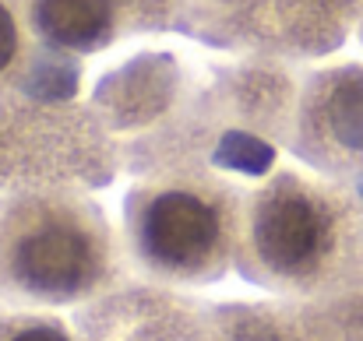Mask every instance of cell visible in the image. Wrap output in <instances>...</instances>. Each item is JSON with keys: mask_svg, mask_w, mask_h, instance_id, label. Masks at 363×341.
Instances as JSON below:
<instances>
[{"mask_svg": "<svg viewBox=\"0 0 363 341\" xmlns=\"http://www.w3.org/2000/svg\"><path fill=\"white\" fill-rule=\"evenodd\" d=\"M247 190L219 169L138 176L123 197L121 239L130 278L208 289L237 271Z\"/></svg>", "mask_w": 363, "mask_h": 341, "instance_id": "3", "label": "cell"}, {"mask_svg": "<svg viewBox=\"0 0 363 341\" xmlns=\"http://www.w3.org/2000/svg\"><path fill=\"white\" fill-rule=\"evenodd\" d=\"M237 274L272 296L363 285V190L307 166H279L247 190Z\"/></svg>", "mask_w": 363, "mask_h": 341, "instance_id": "1", "label": "cell"}, {"mask_svg": "<svg viewBox=\"0 0 363 341\" xmlns=\"http://www.w3.org/2000/svg\"><path fill=\"white\" fill-rule=\"evenodd\" d=\"M0 341H85L71 317L53 310H4Z\"/></svg>", "mask_w": 363, "mask_h": 341, "instance_id": "10", "label": "cell"}, {"mask_svg": "<svg viewBox=\"0 0 363 341\" xmlns=\"http://www.w3.org/2000/svg\"><path fill=\"white\" fill-rule=\"evenodd\" d=\"M127 278L121 229L89 190L0 194L4 310L74 313Z\"/></svg>", "mask_w": 363, "mask_h": 341, "instance_id": "2", "label": "cell"}, {"mask_svg": "<svg viewBox=\"0 0 363 341\" xmlns=\"http://www.w3.org/2000/svg\"><path fill=\"white\" fill-rule=\"evenodd\" d=\"M123 155L96 106L46 103L21 92L0 99V194L99 190Z\"/></svg>", "mask_w": 363, "mask_h": 341, "instance_id": "4", "label": "cell"}, {"mask_svg": "<svg viewBox=\"0 0 363 341\" xmlns=\"http://www.w3.org/2000/svg\"><path fill=\"white\" fill-rule=\"evenodd\" d=\"M32 39L46 50L85 57L134 35L123 0H14Z\"/></svg>", "mask_w": 363, "mask_h": 341, "instance_id": "8", "label": "cell"}, {"mask_svg": "<svg viewBox=\"0 0 363 341\" xmlns=\"http://www.w3.org/2000/svg\"><path fill=\"white\" fill-rule=\"evenodd\" d=\"M208 341H363V285L332 296H264L208 306Z\"/></svg>", "mask_w": 363, "mask_h": 341, "instance_id": "6", "label": "cell"}, {"mask_svg": "<svg viewBox=\"0 0 363 341\" xmlns=\"http://www.w3.org/2000/svg\"><path fill=\"white\" fill-rule=\"evenodd\" d=\"M0 313H4V303H0Z\"/></svg>", "mask_w": 363, "mask_h": 341, "instance_id": "11", "label": "cell"}, {"mask_svg": "<svg viewBox=\"0 0 363 341\" xmlns=\"http://www.w3.org/2000/svg\"><path fill=\"white\" fill-rule=\"evenodd\" d=\"M293 158L328 180L363 190V64H328L303 74L293 134Z\"/></svg>", "mask_w": 363, "mask_h": 341, "instance_id": "5", "label": "cell"}, {"mask_svg": "<svg viewBox=\"0 0 363 341\" xmlns=\"http://www.w3.org/2000/svg\"><path fill=\"white\" fill-rule=\"evenodd\" d=\"M39 42L32 39L21 11L14 0H0V99L18 92L32 60H35Z\"/></svg>", "mask_w": 363, "mask_h": 341, "instance_id": "9", "label": "cell"}, {"mask_svg": "<svg viewBox=\"0 0 363 341\" xmlns=\"http://www.w3.org/2000/svg\"><path fill=\"white\" fill-rule=\"evenodd\" d=\"M208 306L194 292L127 278L71 320L85 341H208Z\"/></svg>", "mask_w": 363, "mask_h": 341, "instance_id": "7", "label": "cell"}]
</instances>
